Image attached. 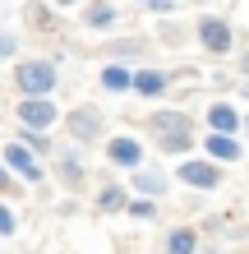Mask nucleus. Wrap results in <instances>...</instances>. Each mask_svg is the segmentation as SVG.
<instances>
[{
    "mask_svg": "<svg viewBox=\"0 0 249 254\" xmlns=\"http://www.w3.org/2000/svg\"><path fill=\"white\" fill-rule=\"evenodd\" d=\"M166 88H171V79L162 69H134V93L139 97H162Z\"/></svg>",
    "mask_w": 249,
    "mask_h": 254,
    "instance_id": "f8f14e48",
    "label": "nucleus"
},
{
    "mask_svg": "<svg viewBox=\"0 0 249 254\" xmlns=\"http://www.w3.org/2000/svg\"><path fill=\"white\" fill-rule=\"evenodd\" d=\"M19 121L23 129H51L55 121H60V111H55V102L51 97H19Z\"/></svg>",
    "mask_w": 249,
    "mask_h": 254,
    "instance_id": "6e6552de",
    "label": "nucleus"
},
{
    "mask_svg": "<svg viewBox=\"0 0 249 254\" xmlns=\"http://www.w3.org/2000/svg\"><path fill=\"white\" fill-rule=\"evenodd\" d=\"M240 74H245V79H249V51L240 56Z\"/></svg>",
    "mask_w": 249,
    "mask_h": 254,
    "instance_id": "393cba45",
    "label": "nucleus"
},
{
    "mask_svg": "<svg viewBox=\"0 0 249 254\" xmlns=\"http://www.w3.org/2000/svg\"><path fill=\"white\" fill-rule=\"evenodd\" d=\"M199 254H217V250H199Z\"/></svg>",
    "mask_w": 249,
    "mask_h": 254,
    "instance_id": "bb28decb",
    "label": "nucleus"
},
{
    "mask_svg": "<svg viewBox=\"0 0 249 254\" xmlns=\"http://www.w3.org/2000/svg\"><path fill=\"white\" fill-rule=\"evenodd\" d=\"M148 125L157 129V143H162L166 153H189V148H194V121H189L185 111H157Z\"/></svg>",
    "mask_w": 249,
    "mask_h": 254,
    "instance_id": "f03ea898",
    "label": "nucleus"
},
{
    "mask_svg": "<svg viewBox=\"0 0 249 254\" xmlns=\"http://www.w3.org/2000/svg\"><path fill=\"white\" fill-rule=\"evenodd\" d=\"M245 139H249V116H245Z\"/></svg>",
    "mask_w": 249,
    "mask_h": 254,
    "instance_id": "a878e982",
    "label": "nucleus"
},
{
    "mask_svg": "<svg viewBox=\"0 0 249 254\" xmlns=\"http://www.w3.org/2000/svg\"><path fill=\"white\" fill-rule=\"evenodd\" d=\"M129 217L152 222V217H157V203H152V199H129Z\"/></svg>",
    "mask_w": 249,
    "mask_h": 254,
    "instance_id": "6ab92c4d",
    "label": "nucleus"
},
{
    "mask_svg": "<svg viewBox=\"0 0 249 254\" xmlns=\"http://www.w3.org/2000/svg\"><path fill=\"white\" fill-rule=\"evenodd\" d=\"M194 37L203 42V51H212V56H226L231 51V23L222 19V14H203L199 28H194Z\"/></svg>",
    "mask_w": 249,
    "mask_h": 254,
    "instance_id": "0eeeda50",
    "label": "nucleus"
},
{
    "mask_svg": "<svg viewBox=\"0 0 249 254\" xmlns=\"http://www.w3.org/2000/svg\"><path fill=\"white\" fill-rule=\"evenodd\" d=\"M55 83H60L55 61H19L14 65V88H19L23 97H51Z\"/></svg>",
    "mask_w": 249,
    "mask_h": 254,
    "instance_id": "f257e3e1",
    "label": "nucleus"
},
{
    "mask_svg": "<svg viewBox=\"0 0 249 254\" xmlns=\"http://www.w3.org/2000/svg\"><path fill=\"white\" fill-rule=\"evenodd\" d=\"M143 51H148V42H143V37H129V42H115L106 56H111V65H120L125 56H143Z\"/></svg>",
    "mask_w": 249,
    "mask_h": 254,
    "instance_id": "a211bd4d",
    "label": "nucleus"
},
{
    "mask_svg": "<svg viewBox=\"0 0 249 254\" xmlns=\"http://www.w3.org/2000/svg\"><path fill=\"white\" fill-rule=\"evenodd\" d=\"M101 88H106V93H129V88H134V69L129 65H106L101 69Z\"/></svg>",
    "mask_w": 249,
    "mask_h": 254,
    "instance_id": "ddd939ff",
    "label": "nucleus"
},
{
    "mask_svg": "<svg viewBox=\"0 0 249 254\" xmlns=\"http://www.w3.org/2000/svg\"><path fill=\"white\" fill-rule=\"evenodd\" d=\"M55 176H60V185H65V190H83V185H88L83 162H79L74 153H60V157H55Z\"/></svg>",
    "mask_w": 249,
    "mask_h": 254,
    "instance_id": "9b49d317",
    "label": "nucleus"
},
{
    "mask_svg": "<svg viewBox=\"0 0 249 254\" xmlns=\"http://www.w3.org/2000/svg\"><path fill=\"white\" fill-rule=\"evenodd\" d=\"M19 51V42H14V33H0V56H14Z\"/></svg>",
    "mask_w": 249,
    "mask_h": 254,
    "instance_id": "5701e85b",
    "label": "nucleus"
},
{
    "mask_svg": "<svg viewBox=\"0 0 249 254\" xmlns=\"http://www.w3.org/2000/svg\"><path fill=\"white\" fill-rule=\"evenodd\" d=\"M162 254H199V236L189 231V227H175L171 236H166V250Z\"/></svg>",
    "mask_w": 249,
    "mask_h": 254,
    "instance_id": "f3484780",
    "label": "nucleus"
},
{
    "mask_svg": "<svg viewBox=\"0 0 249 254\" xmlns=\"http://www.w3.org/2000/svg\"><path fill=\"white\" fill-rule=\"evenodd\" d=\"M203 157L208 162H240V139H231V134H203Z\"/></svg>",
    "mask_w": 249,
    "mask_h": 254,
    "instance_id": "9d476101",
    "label": "nucleus"
},
{
    "mask_svg": "<svg viewBox=\"0 0 249 254\" xmlns=\"http://www.w3.org/2000/svg\"><path fill=\"white\" fill-rule=\"evenodd\" d=\"M175 176H180V185H189V190H217V185H222V167H217V162H208V157H189V162H180V167H175Z\"/></svg>",
    "mask_w": 249,
    "mask_h": 254,
    "instance_id": "39448f33",
    "label": "nucleus"
},
{
    "mask_svg": "<svg viewBox=\"0 0 249 254\" xmlns=\"http://www.w3.org/2000/svg\"><path fill=\"white\" fill-rule=\"evenodd\" d=\"M83 23L93 28V33H106V28H115V5H83Z\"/></svg>",
    "mask_w": 249,
    "mask_h": 254,
    "instance_id": "dca6fc26",
    "label": "nucleus"
},
{
    "mask_svg": "<svg viewBox=\"0 0 249 254\" xmlns=\"http://www.w3.org/2000/svg\"><path fill=\"white\" fill-rule=\"evenodd\" d=\"M106 162L120 171H143V143L134 134H111L106 139Z\"/></svg>",
    "mask_w": 249,
    "mask_h": 254,
    "instance_id": "423d86ee",
    "label": "nucleus"
},
{
    "mask_svg": "<svg viewBox=\"0 0 249 254\" xmlns=\"http://www.w3.org/2000/svg\"><path fill=\"white\" fill-rule=\"evenodd\" d=\"M65 129H69L74 143H97L101 134H106V116H101L97 107H74L65 116Z\"/></svg>",
    "mask_w": 249,
    "mask_h": 254,
    "instance_id": "7ed1b4c3",
    "label": "nucleus"
},
{
    "mask_svg": "<svg viewBox=\"0 0 249 254\" xmlns=\"http://www.w3.org/2000/svg\"><path fill=\"white\" fill-rule=\"evenodd\" d=\"M9 185H14V171L5 167V157H0V190H9Z\"/></svg>",
    "mask_w": 249,
    "mask_h": 254,
    "instance_id": "b1692460",
    "label": "nucleus"
},
{
    "mask_svg": "<svg viewBox=\"0 0 249 254\" xmlns=\"http://www.w3.org/2000/svg\"><path fill=\"white\" fill-rule=\"evenodd\" d=\"M93 203L101 208V213H120V208H125V213H129V194H125L120 185H101Z\"/></svg>",
    "mask_w": 249,
    "mask_h": 254,
    "instance_id": "4468645a",
    "label": "nucleus"
},
{
    "mask_svg": "<svg viewBox=\"0 0 249 254\" xmlns=\"http://www.w3.org/2000/svg\"><path fill=\"white\" fill-rule=\"evenodd\" d=\"M0 157H5V167H9V171H19L28 185H42V181H47V171H42V157H37L28 143H19V139H14V143H5V148H0Z\"/></svg>",
    "mask_w": 249,
    "mask_h": 254,
    "instance_id": "20e7f679",
    "label": "nucleus"
},
{
    "mask_svg": "<svg viewBox=\"0 0 249 254\" xmlns=\"http://www.w3.org/2000/svg\"><path fill=\"white\" fill-rule=\"evenodd\" d=\"M148 14H157V19H171V14H175V0H148Z\"/></svg>",
    "mask_w": 249,
    "mask_h": 254,
    "instance_id": "4be33fe9",
    "label": "nucleus"
},
{
    "mask_svg": "<svg viewBox=\"0 0 249 254\" xmlns=\"http://www.w3.org/2000/svg\"><path fill=\"white\" fill-rule=\"evenodd\" d=\"M134 190H139V199H157V194H166V176L162 171H134Z\"/></svg>",
    "mask_w": 249,
    "mask_h": 254,
    "instance_id": "2eb2a0df",
    "label": "nucleus"
},
{
    "mask_svg": "<svg viewBox=\"0 0 249 254\" xmlns=\"http://www.w3.org/2000/svg\"><path fill=\"white\" fill-rule=\"evenodd\" d=\"M208 129H212V134H231V139H236V134L245 129V121H240V111L231 107V102H212V107H208Z\"/></svg>",
    "mask_w": 249,
    "mask_h": 254,
    "instance_id": "1a4fd4ad",
    "label": "nucleus"
},
{
    "mask_svg": "<svg viewBox=\"0 0 249 254\" xmlns=\"http://www.w3.org/2000/svg\"><path fill=\"white\" fill-rule=\"evenodd\" d=\"M19 143H28V148H33V153H37V157H42V153H51V143L42 139L37 129H23V134H19Z\"/></svg>",
    "mask_w": 249,
    "mask_h": 254,
    "instance_id": "412c9836",
    "label": "nucleus"
},
{
    "mask_svg": "<svg viewBox=\"0 0 249 254\" xmlns=\"http://www.w3.org/2000/svg\"><path fill=\"white\" fill-rule=\"evenodd\" d=\"M14 231H19V213L0 199V236H14Z\"/></svg>",
    "mask_w": 249,
    "mask_h": 254,
    "instance_id": "aec40b11",
    "label": "nucleus"
}]
</instances>
